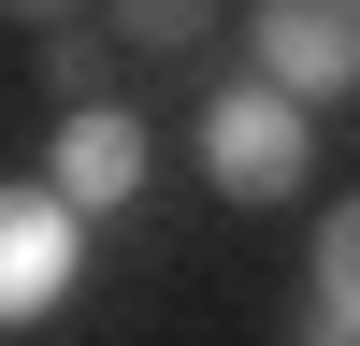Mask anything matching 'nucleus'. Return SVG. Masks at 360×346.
Here are the masks:
<instances>
[{
  "label": "nucleus",
  "instance_id": "obj_1",
  "mask_svg": "<svg viewBox=\"0 0 360 346\" xmlns=\"http://www.w3.org/2000/svg\"><path fill=\"white\" fill-rule=\"evenodd\" d=\"M202 173H217L231 202H288V188H317V115L288 101V86H217L202 101Z\"/></svg>",
  "mask_w": 360,
  "mask_h": 346
},
{
  "label": "nucleus",
  "instance_id": "obj_2",
  "mask_svg": "<svg viewBox=\"0 0 360 346\" xmlns=\"http://www.w3.org/2000/svg\"><path fill=\"white\" fill-rule=\"evenodd\" d=\"M245 44H259V86H288V101L317 115V101L360 86V0H259Z\"/></svg>",
  "mask_w": 360,
  "mask_h": 346
},
{
  "label": "nucleus",
  "instance_id": "obj_3",
  "mask_svg": "<svg viewBox=\"0 0 360 346\" xmlns=\"http://www.w3.org/2000/svg\"><path fill=\"white\" fill-rule=\"evenodd\" d=\"M72 260H86V217L58 188H0V332L72 303Z\"/></svg>",
  "mask_w": 360,
  "mask_h": 346
},
{
  "label": "nucleus",
  "instance_id": "obj_4",
  "mask_svg": "<svg viewBox=\"0 0 360 346\" xmlns=\"http://www.w3.org/2000/svg\"><path fill=\"white\" fill-rule=\"evenodd\" d=\"M44 188L72 202V217H115V202L144 188V130L115 101H86V115H58V159H44Z\"/></svg>",
  "mask_w": 360,
  "mask_h": 346
},
{
  "label": "nucleus",
  "instance_id": "obj_5",
  "mask_svg": "<svg viewBox=\"0 0 360 346\" xmlns=\"http://www.w3.org/2000/svg\"><path fill=\"white\" fill-rule=\"evenodd\" d=\"M303 346H360V202L317 217V317H303Z\"/></svg>",
  "mask_w": 360,
  "mask_h": 346
},
{
  "label": "nucleus",
  "instance_id": "obj_6",
  "mask_svg": "<svg viewBox=\"0 0 360 346\" xmlns=\"http://www.w3.org/2000/svg\"><path fill=\"white\" fill-rule=\"evenodd\" d=\"M202 29H217V0H115V44H144V58H188Z\"/></svg>",
  "mask_w": 360,
  "mask_h": 346
},
{
  "label": "nucleus",
  "instance_id": "obj_7",
  "mask_svg": "<svg viewBox=\"0 0 360 346\" xmlns=\"http://www.w3.org/2000/svg\"><path fill=\"white\" fill-rule=\"evenodd\" d=\"M44 72H58V101L86 115V101H101V29H58V44H44Z\"/></svg>",
  "mask_w": 360,
  "mask_h": 346
},
{
  "label": "nucleus",
  "instance_id": "obj_8",
  "mask_svg": "<svg viewBox=\"0 0 360 346\" xmlns=\"http://www.w3.org/2000/svg\"><path fill=\"white\" fill-rule=\"evenodd\" d=\"M0 15H29V29H86V0H0Z\"/></svg>",
  "mask_w": 360,
  "mask_h": 346
}]
</instances>
